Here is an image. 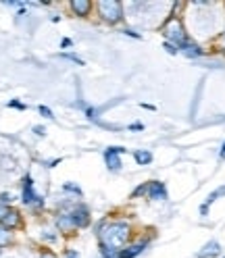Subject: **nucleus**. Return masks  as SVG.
<instances>
[{"mask_svg": "<svg viewBox=\"0 0 225 258\" xmlns=\"http://www.w3.org/2000/svg\"><path fill=\"white\" fill-rule=\"evenodd\" d=\"M148 196L150 198H154V200H165L167 198V189H165V185L160 183V181H152V183H148Z\"/></svg>", "mask_w": 225, "mask_h": 258, "instance_id": "6", "label": "nucleus"}, {"mask_svg": "<svg viewBox=\"0 0 225 258\" xmlns=\"http://www.w3.org/2000/svg\"><path fill=\"white\" fill-rule=\"evenodd\" d=\"M13 198H11V194H3V202H11Z\"/></svg>", "mask_w": 225, "mask_h": 258, "instance_id": "19", "label": "nucleus"}, {"mask_svg": "<svg viewBox=\"0 0 225 258\" xmlns=\"http://www.w3.org/2000/svg\"><path fill=\"white\" fill-rule=\"evenodd\" d=\"M67 258H79V254L73 252V250H69V252H67Z\"/></svg>", "mask_w": 225, "mask_h": 258, "instance_id": "18", "label": "nucleus"}, {"mask_svg": "<svg viewBox=\"0 0 225 258\" xmlns=\"http://www.w3.org/2000/svg\"><path fill=\"white\" fill-rule=\"evenodd\" d=\"M219 244H217V241H211V244H206L204 246V250H200L198 252V258H213V256H217L219 254Z\"/></svg>", "mask_w": 225, "mask_h": 258, "instance_id": "10", "label": "nucleus"}, {"mask_svg": "<svg viewBox=\"0 0 225 258\" xmlns=\"http://www.w3.org/2000/svg\"><path fill=\"white\" fill-rule=\"evenodd\" d=\"M57 225H59V229L69 231V229H73V227H75V221L71 219V215H63V217H59V219H57Z\"/></svg>", "mask_w": 225, "mask_h": 258, "instance_id": "12", "label": "nucleus"}, {"mask_svg": "<svg viewBox=\"0 0 225 258\" xmlns=\"http://www.w3.org/2000/svg\"><path fill=\"white\" fill-rule=\"evenodd\" d=\"M182 50H184V54H188V56H200V54H202V50H200L196 44H184Z\"/></svg>", "mask_w": 225, "mask_h": 258, "instance_id": "14", "label": "nucleus"}, {"mask_svg": "<svg viewBox=\"0 0 225 258\" xmlns=\"http://www.w3.org/2000/svg\"><path fill=\"white\" fill-rule=\"evenodd\" d=\"M7 213H9V208H5L3 204H0V223H3V219L7 217Z\"/></svg>", "mask_w": 225, "mask_h": 258, "instance_id": "17", "label": "nucleus"}, {"mask_svg": "<svg viewBox=\"0 0 225 258\" xmlns=\"http://www.w3.org/2000/svg\"><path fill=\"white\" fill-rule=\"evenodd\" d=\"M98 11L106 23L115 25L123 19V5L117 3V0H102V3H98Z\"/></svg>", "mask_w": 225, "mask_h": 258, "instance_id": "2", "label": "nucleus"}, {"mask_svg": "<svg viewBox=\"0 0 225 258\" xmlns=\"http://www.w3.org/2000/svg\"><path fill=\"white\" fill-rule=\"evenodd\" d=\"M165 36L171 40V42H178V44H186V31H184V25H182V21L180 19H175V17H171L167 23H165Z\"/></svg>", "mask_w": 225, "mask_h": 258, "instance_id": "3", "label": "nucleus"}, {"mask_svg": "<svg viewBox=\"0 0 225 258\" xmlns=\"http://www.w3.org/2000/svg\"><path fill=\"white\" fill-rule=\"evenodd\" d=\"M71 219L75 221V227H86V225L90 223V217H88L86 208H75V211L71 213Z\"/></svg>", "mask_w": 225, "mask_h": 258, "instance_id": "8", "label": "nucleus"}, {"mask_svg": "<svg viewBox=\"0 0 225 258\" xmlns=\"http://www.w3.org/2000/svg\"><path fill=\"white\" fill-rule=\"evenodd\" d=\"M142 250H144V244L130 246V248H125V250H119V258H134V256H138Z\"/></svg>", "mask_w": 225, "mask_h": 258, "instance_id": "11", "label": "nucleus"}, {"mask_svg": "<svg viewBox=\"0 0 225 258\" xmlns=\"http://www.w3.org/2000/svg\"><path fill=\"white\" fill-rule=\"evenodd\" d=\"M71 9H73L75 15H82V17H86V15L90 13V9H92V3H90V0H73Z\"/></svg>", "mask_w": 225, "mask_h": 258, "instance_id": "9", "label": "nucleus"}, {"mask_svg": "<svg viewBox=\"0 0 225 258\" xmlns=\"http://www.w3.org/2000/svg\"><path fill=\"white\" fill-rule=\"evenodd\" d=\"M9 239H11V235H9V229H5V227H0V246H5V244H9Z\"/></svg>", "mask_w": 225, "mask_h": 258, "instance_id": "15", "label": "nucleus"}, {"mask_svg": "<svg viewBox=\"0 0 225 258\" xmlns=\"http://www.w3.org/2000/svg\"><path fill=\"white\" fill-rule=\"evenodd\" d=\"M19 225H21V217H19L17 211H9L7 217L3 219V227L5 229H15V227H19Z\"/></svg>", "mask_w": 225, "mask_h": 258, "instance_id": "7", "label": "nucleus"}, {"mask_svg": "<svg viewBox=\"0 0 225 258\" xmlns=\"http://www.w3.org/2000/svg\"><path fill=\"white\" fill-rule=\"evenodd\" d=\"M42 258H57L52 252H46V254H42Z\"/></svg>", "mask_w": 225, "mask_h": 258, "instance_id": "20", "label": "nucleus"}, {"mask_svg": "<svg viewBox=\"0 0 225 258\" xmlns=\"http://www.w3.org/2000/svg\"><path fill=\"white\" fill-rule=\"evenodd\" d=\"M121 152H123V148H119V146L106 150L104 158H106V165H108L110 171H119V169H121V160H119V156H117V154H121Z\"/></svg>", "mask_w": 225, "mask_h": 258, "instance_id": "5", "label": "nucleus"}, {"mask_svg": "<svg viewBox=\"0 0 225 258\" xmlns=\"http://www.w3.org/2000/svg\"><path fill=\"white\" fill-rule=\"evenodd\" d=\"M40 112H42V115H44V117H48V119H52V112H50V110H48L46 106H40Z\"/></svg>", "mask_w": 225, "mask_h": 258, "instance_id": "16", "label": "nucleus"}, {"mask_svg": "<svg viewBox=\"0 0 225 258\" xmlns=\"http://www.w3.org/2000/svg\"><path fill=\"white\" fill-rule=\"evenodd\" d=\"M9 106H15V108H23V104H19V102H11Z\"/></svg>", "mask_w": 225, "mask_h": 258, "instance_id": "21", "label": "nucleus"}, {"mask_svg": "<svg viewBox=\"0 0 225 258\" xmlns=\"http://www.w3.org/2000/svg\"><path fill=\"white\" fill-rule=\"evenodd\" d=\"M23 202L25 204H40V196H36L34 191V183H31V177H25V183H23Z\"/></svg>", "mask_w": 225, "mask_h": 258, "instance_id": "4", "label": "nucleus"}, {"mask_svg": "<svg viewBox=\"0 0 225 258\" xmlns=\"http://www.w3.org/2000/svg\"><path fill=\"white\" fill-rule=\"evenodd\" d=\"M130 239V225L117 221V223H108L106 227L100 231V241H102V250L110 252H119Z\"/></svg>", "mask_w": 225, "mask_h": 258, "instance_id": "1", "label": "nucleus"}, {"mask_svg": "<svg viewBox=\"0 0 225 258\" xmlns=\"http://www.w3.org/2000/svg\"><path fill=\"white\" fill-rule=\"evenodd\" d=\"M221 158H225V144H223V150H221Z\"/></svg>", "mask_w": 225, "mask_h": 258, "instance_id": "22", "label": "nucleus"}, {"mask_svg": "<svg viewBox=\"0 0 225 258\" xmlns=\"http://www.w3.org/2000/svg\"><path fill=\"white\" fill-rule=\"evenodd\" d=\"M134 156H136V163H138V165H148L150 160H152V154L146 152V150H138Z\"/></svg>", "mask_w": 225, "mask_h": 258, "instance_id": "13", "label": "nucleus"}]
</instances>
